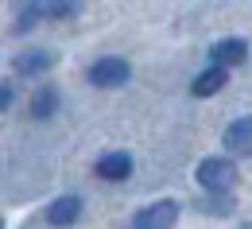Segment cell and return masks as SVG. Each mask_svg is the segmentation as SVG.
<instances>
[{"label":"cell","instance_id":"7a4b0ae2","mask_svg":"<svg viewBox=\"0 0 252 229\" xmlns=\"http://www.w3.org/2000/svg\"><path fill=\"white\" fill-rule=\"evenodd\" d=\"M175 222H179V202L163 198V202L144 206V210L132 218V229H171Z\"/></svg>","mask_w":252,"mask_h":229},{"label":"cell","instance_id":"9c48e42d","mask_svg":"<svg viewBox=\"0 0 252 229\" xmlns=\"http://www.w3.org/2000/svg\"><path fill=\"white\" fill-rule=\"evenodd\" d=\"M51 63H55V55H51V51H24V55L16 59V74H24V78H35V74L51 70Z\"/></svg>","mask_w":252,"mask_h":229},{"label":"cell","instance_id":"277c9868","mask_svg":"<svg viewBox=\"0 0 252 229\" xmlns=\"http://www.w3.org/2000/svg\"><path fill=\"white\" fill-rule=\"evenodd\" d=\"M78 218H82V198H78V195H63V198H55V202L47 206V222L59 226V229L74 226Z\"/></svg>","mask_w":252,"mask_h":229},{"label":"cell","instance_id":"52a82bcc","mask_svg":"<svg viewBox=\"0 0 252 229\" xmlns=\"http://www.w3.org/2000/svg\"><path fill=\"white\" fill-rule=\"evenodd\" d=\"M225 82H229V74H225V66H210V70H202V74L194 78V86H190V94H194V98H214L218 90H225Z\"/></svg>","mask_w":252,"mask_h":229},{"label":"cell","instance_id":"8992f818","mask_svg":"<svg viewBox=\"0 0 252 229\" xmlns=\"http://www.w3.org/2000/svg\"><path fill=\"white\" fill-rule=\"evenodd\" d=\"M225 148H229L233 156H252V117L233 121V125L225 129Z\"/></svg>","mask_w":252,"mask_h":229},{"label":"cell","instance_id":"30bf717a","mask_svg":"<svg viewBox=\"0 0 252 229\" xmlns=\"http://www.w3.org/2000/svg\"><path fill=\"white\" fill-rule=\"evenodd\" d=\"M55 109H59V90H51V86L39 90V94L32 98V117H35V121H47Z\"/></svg>","mask_w":252,"mask_h":229},{"label":"cell","instance_id":"5b68a950","mask_svg":"<svg viewBox=\"0 0 252 229\" xmlns=\"http://www.w3.org/2000/svg\"><path fill=\"white\" fill-rule=\"evenodd\" d=\"M97 175L109 179V183L128 179V175H132V156H128V152H109V156H101V160H97Z\"/></svg>","mask_w":252,"mask_h":229},{"label":"cell","instance_id":"6da1fadb","mask_svg":"<svg viewBox=\"0 0 252 229\" xmlns=\"http://www.w3.org/2000/svg\"><path fill=\"white\" fill-rule=\"evenodd\" d=\"M198 183L206 187V191H214V195H225L233 183H237V164H229V160H202L198 164Z\"/></svg>","mask_w":252,"mask_h":229},{"label":"cell","instance_id":"3957f363","mask_svg":"<svg viewBox=\"0 0 252 229\" xmlns=\"http://www.w3.org/2000/svg\"><path fill=\"white\" fill-rule=\"evenodd\" d=\"M128 74H132V70H128L125 59H97V63L90 66V82L101 86V90H117V86H125Z\"/></svg>","mask_w":252,"mask_h":229},{"label":"cell","instance_id":"ba28073f","mask_svg":"<svg viewBox=\"0 0 252 229\" xmlns=\"http://www.w3.org/2000/svg\"><path fill=\"white\" fill-rule=\"evenodd\" d=\"M245 55H249L245 39H221V43H214V66H237V63H245Z\"/></svg>","mask_w":252,"mask_h":229},{"label":"cell","instance_id":"7c38bea8","mask_svg":"<svg viewBox=\"0 0 252 229\" xmlns=\"http://www.w3.org/2000/svg\"><path fill=\"white\" fill-rule=\"evenodd\" d=\"M241 229H252V222H249V226H241Z\"/></svg>","mask_w":252,"mask_h":229},{"label":"cell","instance_id":"8fae6325","mask_svg":"<svg viewBox=\"0 0 252 229\" xmlns=\"http://www.w3.org/2000/svg\"><path fill=\"white\" fill-rule=\"evenodd\" d=\"M8 105H12V86H8V82H0V113H4Z\"/></svg>","mask_w":252,"mask_h":229}]
</instances>
